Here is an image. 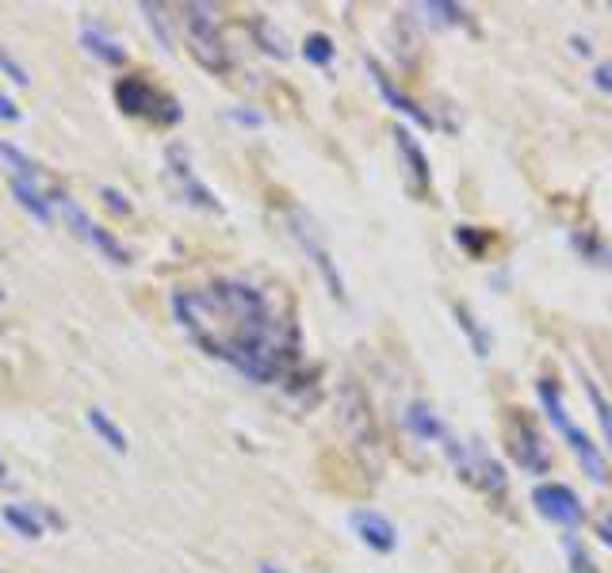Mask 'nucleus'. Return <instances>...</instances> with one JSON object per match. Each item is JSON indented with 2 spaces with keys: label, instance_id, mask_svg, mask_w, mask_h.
I'll use <instances>...</instances> for the list:
<instances>
[{
  "label": "nucleus",
  "instance_id": "nucleus-19",
  "mask_svg": "<svg viewBox=\"0 0 612 573\" xmlns=\"http://www.w3.org/2000/svg\"><path fill=\"white\" fill-rule=\"evenodd\" d=\"M88 241H92L100 253L108 256L111 264H119V268H127V264H131V253H127V245H123V241H119L115 234H111V230H104V226H92Z\"/></svg>",
  "mask_w": 612,
  "mask_h": 573
},
{
  "label": "nucleus",
  "instance_id": "nucleus-23",
  "mask_svg": "<svg viewBox=\"0 0 612 573\" xmlns=\"http://www.w3.org/2000/svg\"><path fill=\"white\" fill-rule=\"evenodd\" d=\"M142 12H146V20H150L157 43L165 46V50H173V31H169V20H165V8H161V4H142Z\"/></svg>",
  "mask_w": 612,
  "mask_h": 573
},
{
  "label": "nucleus",
  "instance_id": "nucleus-4",
  "mask_svg": "<svg viewBox=\"0 0 612 573\" xmlns=\"http://www.w3.org/2000/svg\"><path fill=\"white\" fill-rule=\"evenodd\" d=\"M444 440H448V436H444ZM444 447H448V455H452L456 470L471 482V486H479L482 493H490V497H505V470L498 459L486 455V447L475 444V440H467V444L448 440Z\"/></svg>",
  "mask_w": 612,
  "mask_h": 573
},
{
  "label": "nucleus",
  "instance_id": "nucleus-15",
  "mask_svg": "<svg viewBox=\"0 0 612 573\" xmlns=\"http://www.w3.org/2000/svg\"><path fill=\"white\" fill-rule=\"evenodd\" d=\"M88 428H92V432L100 436V444H108L115 455H127V451H131V444H127V432L111 421L108 409L92 405V409H88Z\"/></svg>",
  "mask_w": 612,
  "mask_h": 573
},
{
  "label": "nucleus",
  "instance_id": "nucleus-33",
  "mask_svg": "<svg viewBox=\"0 0 612 573\" xmlns=\"http://www.w3.org/2000/svg\"><path fill=\"white\" fill-rule=\"evenodd\" d=\"M597 535H601V539H605V543L612 547V512L605 516V520H601V524H597Z\"/></svg>",
  "mask_w": 612,
  "mask_h": 573
},
{
  "label": "nucleus",
  "instance_id": "nucleus-12",
  "mask_svg": "<svg viewBox=\"0 0 612 573\" xmlns=\"http://www.w3.org/2000/svg\"><path fill=\"white\" fill-rule=\"evenodd\" d=\"M394 142H398V153H402V161L410 165V180H414V188L425 195V191H429V161H425L421 146L414 142V134L398 127V130H394Z\"/></svg>",
  "mask_w": 612,
  "mask_h": 573
},
{
  "label": "nucleus",
  "instance_id": "nucleus-24",
  "mask_svg": "<svg viewBox=\"0 0 612 573\" xmlns=\"http://www.w3.org/2000/svg\"><path fill=\"white\" fill-rule=\"evenodd\" d=\"M253 31H257V39H261L264 43V50H268V54H276V58H287V39H280V35H276V27H272V20H257L253 23Z\"/></svg>",
  "mask_w": 612,
  "mask_h": 573
},
{
  "label": "nucleus",
  "instance_id": "nucleus-10",
  "mask_svg": "<svg viewBox=\"0 0 612 573\" xmlns=\"http://www.w3.org/2000/svg\"><path fill=\"white\" fill-rule=\"evenodd\" d=\"M352 528H356V535L372 547V551L379 554H391L394 547H398V535H394V524L387 520V516H379L375 509H356L352 512Z\"/></svg>",
  "mask_w": 612,
  "mask_h": 573
},
{
  "label": "nucleus",
  "instance_id": "nucleus-3",
  "mask_svg": "<svg viewBox=\"0 0 612 573\" xmlns=\"http://www.w3.org/2000/svg\"><path fill=\"white\" fill-rule=\"evenodd\" d=\"M184 31H188V50H192V58L203 69H211V73H226L230 69V54H226V43H222L215 8L188 4L184 8Z\"/></svg>",
  "mask_w": 612,
  "mask_h": 573
},
{
  "label": "nucleus",
  "instance_id": "nucleus-32",
  "mask_svg": "<svg viewBox=\"0 0 612 573\" xmlns=\"http://www.w3.org/2000/svg\"><path fill=\"white\" fill-rule=\"evenodd\" d=\"M597 88L612 92V65H601V69H597Z\"/></svg>",
  "mask_w": 612,
  "mask_h": 573
},
{
  "label": "nucleus",
  "instance_id": "nucleus-7",
  "mask_svg": "<svg viewBox=\"0 0 612 573\" xmlns=\"http://www.w3.org/2000/svg\"><path fill=\"white\" fill-rule=\"evenodd\" d=\"M337 409H341V425H345V432H349L352 444L375 451V444H379V432H375L372 405H368L364 390H360L356 382H345V386H341V402H337Z\"/></svg>",
  "mask_w": 612,
  "mask_h": 573
},
{
  "label": "nucleus",
  "instance_id": "nucleus-8",
  "mask_svg": "<svg viewBox=\"0 0 612 573\" xmlns=\"http://www.w3.org/2000/svg\"><path fill=\"white\" fill-rule=\"evenodd\" d=\"M532 505L540 509V516H547L559 528H582V520H586V509H582L578 493L559 486V482H547V486L532 489Z\"/></svg>",
  "mask_w": 612,
  "mask_h": 573
},
{
  "label": "nucleus",
  "instance_id": "nucleus-27",
  "mask_svg": "<svg viewBox=\"0 0 612 573\" xmlns=\"http://www.w3.org/2000/svg\"><path fill=\"white\" fill-rule=\"evenodd\" d=\"M456 314H459V321H463V329L471 333V344H475V352H479V356H486L490 340H486V333H482V329H475V321H471V314H467V306H456Z\"/></svg>",
  "mask_w": 612,
  "mask_h": 573
},
{
  "label": "nucleus",
  "instance_id": "nucleus-34",
  "mask_svg": "<svg viewBox=\"0 0 612 573\" xmlns=\"http://www.w3.org/2000/svg\"><path fill=\"white\" fill-rule=\"evenodd\" d=\"M261 573H284L280 566H272V562H261Z\"/></svg>",
  "mask_w": 612,
  "mask_h": 573
},
{
  "label": "nucleus",
  "instance_id": "nucleus-26",
  "mask_svg": "<svg viewBox=\"0 0 612 573\" xmlns=\"http://www.w3.org/2000/svg\"><path fill=\"white\" fill-rule=\"evenodd\" d=\"M100 199H104V207H108L111 214H119V218H127V214H131V199H127L119 188H111V184H104V188H100Z\"/></svg>",
  "mask_w": 612,
  "mask_h": 573
},
{
  "label": "nucleus",
  "instance_id": "nucleus-13",
  "mask_svg": "<svg viewBox=\"0 0 612 573\" xmlns=\"http://www.w3.org/2000/svg\"><path fill=\"white\" fill-rule=\"evenodd\" d=\"M12 195L20 199V207L31 218H39L43 226H50L54 222V214H50V199H46L43 191H39V184L35 180H23V176H12Z\"/></svg>",
  "mask_w": 612,
  "mask_h": 573
},
{
  "label": "nucleus",
  "instance_id": "nucleus-18",
  "mask_svg": "<svg viewBox=\"0 0 612 573\" xmlns=\"http://www.w3.org/2000/svg\"><path fill=\"white\" fill-rule=\"evenodd\" d=\"M406 428L414 432L417 440H440V436H448V432H444V425L437 421V413H433L429 405H421V402H414L410 409H406Z\"/></svg>",
  "mask_w": 612,
  "mask_h": 573
},
{
  "label": "nucleus",
  "instance_id": "nucleus-22",
  "mask_svg": "<svg viewBox=\"0 0 612 573\" xmlns=\"http://www.w3.org/2000/svg\"><path fill=\"white\" fill-rule=\"evenodd\" d=\"M582 382H586V394H590L593 409H597V421H601V428H605V440H609V447H612V405H609V398L597 390V382H590V379H582Z\"/></svg>",
  "mask_w": 612,
  "mask_h": 573
},
{
  "label": "nucleus",
  "instance_id": "nucleus-20",
  "mask_svg": "<svg viewBox=\"0 0 612 573\" xmlns=\"http://www.w3.org/2000/svg\"><path fill=\"white\" fill-rule=\"evenodd\" d=\"M0 161L12 169V176H23V180H39V165H35L27 153H20L16 146H8L4 138H0Z\"/></svg>",
  "mask_w": 612,
  "mask_h": 573
},
{
  "label": "nucleus",
  "instance_id": "nucleus-28",
  "mask_svg": "<svg viewBox=\"0 0 612 573\" xmlns=\"http://www.w3.org/2000/svg\"><path fill=\"white\" fill-rule=\"evenodd\" d=\"M0 69H4V73H8L16 85H31V73H27V69H23L12 54H4V50H0Z\"/></svg>",
  "mask_w": 612,
  "mask_h": 573
},
{
  "label": "nucleus",
  "instance_id": "nucleus-29",
  "mask_svg": "<svg viewBox=\"0 0 612 573\" xmlns=\"http://www.w3.org/2000/svg\"><path fill=\"white\" fill-rule=\"evenodd\" d=\"M567 554H570V570L574 573H593V562L586 558V551L578 543H567Z\"/></svg>",
  "mask_w": 612,
  "mask_h": 573
},
{
  "label": "nucleus",
  "instance_id": "nucleus-35",
  "mask_svg": "<svg viewBox=\"0 0 612 573\" xmlns=\"http://www.w3.org/2000/svg\"><path fill=\"white\" fill-rule=\"evenodd\" d=\"M0 482H8V463L0 459Z\"/></svg>",
  "mask_w": 612,
  "mask_h": 573
},
{
  "label": "nucleus",
  "instance_id": "nucleus-1",
  "mask_svg": "<svg viewBox=\"0 0 612 573\" xmlns=\"http://www.w3.org/2000/svg\"><path fill=\"white\" fill-rule=\"evenodd\" d=\"M176 321L203 352L238 367L245 379L272 382L299 356V333L268 310V298L241 279L176 291Z\"/></svg>",
  "mask_w": 612,
  "mask_h": 573
},
{
  "label": "nucleus",
  "instance_id": "nucleus-5",
  "mask_svg": "<svg viewBox=\"0 0 612 573\" xmlns=\"http://www.w3.org/2000/svg\"><path fill=\"white\" fill-rule=\"evenodd\" d=\"M505 440H509V455L525 470L540 474V470L551 467L544 436H540V428L532 425V417H528L525 409H509V417H505Z\"/></svg>",
  "mask_w": 612,
  "mask_h": 573
},
{
  "label": "nucleus",
  "instance_id": "nucleus-14",
  "mask_svg": "<svg viewBox=\"0 0 612 573\" xmlns=\"http://www.w3.org/2000/svg\"><path fill=\"white\" fill-rule=\"evenodd\" d=\"M368 69H372V81H375V88L383 92V100H387V104L398 107V111H406L410 119H417V123H425V127H429V115H425V111H421V107H417L414 100L402 92V88H394V81L387 77V73H383V69H379V65L368 62Z\"/></svg>",
  "mask_w": 612,
  "mask_h": 573
},
{
  "label": "nucleus",
  "instance_id": "nucleus-30",
  "mask_svg": "<svg viewBox=\"0 0 612 573\" xmlns=\"http://www.w3.org/2000/svg\"><path fill=\"white\" fill-rule=\"evenodd\" d=\"M0 119H4V123H16V119H20V107L12 104L4 92H0Z\"/></svg>",
  "mask_w": 612,
  "mask_h": 573
},
{
  "label": "nucleus",
  "instance_id": "nucleus-6",
  "mask_svg": "<svg viewBox=\"0 0 612 573\" xmlns=\"http://www.w3.org/2000/svg\"><path fill=\"white\" fill-rule=\"evenodd\" d=\"M291 237H295V241L303 245V253L318 264V272H322V279H326L329 295L337 298V302H345V279H341V272H337V264H333L329 249L322 245L314 218H310L306 211H299V207H291Z\"/></svg>",
  "mask_w": 612,
  "mask_h": 573
},
{
  "label": "nucleus",
  "instance_id": "nucleus-25",
  "mask_svg": "<svg viewBox=\"0 0 612 573\" xmlns=\"http://www.w3.org/2000/svg\"><path fill=\"white\" fill-rule=\"evenodd\" d=\"M303 54L310 65H329L333 62V39H326V35H310L303 43Z\"/></svg>",
  "mask_w": 612,
  "mask_h": 573
},
{
  "label": "nucleus",
  "instance_id": "nucleus-31",
  "mask_svg": "<svg viewBox=\"0 0 612 573\" xmlns=\"http://www.w3.org/2000/svg\"><path fill=\"white\" fill-rule=\"evenodd\" d=\"M230 119H238L245 127H261V115L257 111H230Z\"/></svg>",
  "mask_w": 612,
  "mask_h": 573
},
{
  "label": "nucleus",
  "instance_id": "nucleus-9",
  "mask_svg": "<svg viewBox=\"0 0 612 573\" xmlns=\"http://www.w3.org/2000/svg\"><path fill=\"white\" fill-rule=\"evenodd\" d=\"M165 161H169V172H173V180L180 184V191L188 195V203H196V207H203V211L219 214L222 203L211 195V188L203 184L196 176V169H192V157H188V149L180 146V142H169V149H165Z\"/></svg>",
  "mask_w": 612,
  "mask_h": 573
},
{
  "label": "nucleus",
  "instance_id": "nucleus-2",
  "mask_svg": "<svg viewBox=\"0 0 612 573\" xmlns=\"http://www.w3.org/2000/svg\"><path fill=\"white\" fill-rule=\"evenodd\" d=\"M115 104L123 107L134 119H150L153 127H176L180 123V104L169 92L153 85L146 73H127L115 81Z\"/></svg>",
  "mask_w": 612,
  "mask_h": 573
},
{
  "label": "nucleus",
  "instance_id": "nucleus-21",
  "mask_svg": "<svg viewBox=\"0 0 612 573\" xmlns=\"http://www.w3.org/2000/svg\"><path fill=\"white\" fill-rule=\"evenodd\" d=\"M54 203L62 207L66 222L73 226V234H77V237H88V234H92V226H96V222H92V218H88V214L81 211V207H77L73 199H66V195H54Z\"/></svg>",
  "mask_w": 612,
  "mask_h": 573
},
{
  "label": "nucleus",
  "instance_id": "nucleus-17",
  "mask_svg": "<svg viewBox=\"0 0 612 573\" xmlns=\"http://www.w3.org/2000/svg\"><path fill=\"white\" fill-rule=\"evenodd\" d=\"M81 46H85L92 58H100L104 65H123V62H127V50L115 43V39H108L104 31H96L92 23L81 31Z\"/></svg>",
  "mask_w": 612,
  "mask_h": 573
},
{
  "label": "nucleus",
  "instance_id": "nucleus-11",
  "mask_svg": "<svg viewBox=\"0 0 612 573\" xmlns=\"http://www.w3.org/2000/svg\"><path fill=\"white\" fill-rule=\"evenodd\" d=\"M559 432L567 436L570 451L578 455V463H582V470H586V478H590V482H605V478H609V470H605V459H601V451L593 447L590 436H586L578 425H570V421H567V428H559Z\"/></svg>",
  "mask_w": 612,
  "mask_h": 573
},
{
  "label": "nucleus",
  "instance_id": "nucleus-16",
  "mask_svg": "<svg viewBox=\"0 0 612 573\" xmlns=\"http://www.w3.org/2000/svg\"><path fill=\"white\" fill-rule=\"evenodd\" d=\"M0 520L16 531V535H23V539H43L46 535L43 520H39V509H31V505H4Z\"/></svg>",
  "mask_w": 612,
  "mask_h": 573
}]
</instances>
